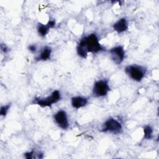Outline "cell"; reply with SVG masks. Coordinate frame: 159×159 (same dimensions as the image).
Listing matches in <instances>:
<instances>
[{
	"instance_id": "cell-4",
	"label": "cell",
	"mask_w": 159,
	"mask_h": 159,
	"mask_svg": "<svg viewBox=\"0 0 159 159\" xmlns=\"http://www.w3.org/2000/svg\"><path fill=\"white\" fill-rule=\"evenodd\" d=\"M100 131L104 133L109 132L113 134H119L122 131V125L118 120L109 117L103 123Z\"/></svg>"
},
{
	"instance_id": "cell-8",
	"label": "cell",
	"mask_w": 159,
	"mask_h": 159,
	"mask_svg": "<svg viewBox=\"0 0 159 159\" xmlns=\"http://www.w3.org/2000/svg\"><path fill=\"white\" fill-rule=\"evenodd\" d=\"M55 24L56 22L54 20H48L46 24L39 22L37 25V30L38 34L42 37H45L49 32L50 29L55 27Z\"/></svg>"
},
{
	"instance_id": "cell-6",
	"label": "cell",
	"mask_w": 159,
	"mask_h": 159,
	"mask_svg": "<svg viewBox=\"0 0 159 159\" xmlns=\"http://www.w3.org/2000/svg\"><path fill=\"white\" fill-rule=\"evenodd\" d=\"M109 53L111 59L116 65L121 64L125 59V52L124 47L122 45H117L111 48Z\"/></svg>"
},
{
	"instance_id": "cell-3",
	"label": "cell",
	"mask_w": 159,
	"mask_h": 159,
	"mask_svg": "<svg viewBox=\"0 0 159 159\" xmlns=\"http://www.w3.org/2000/svg\"><path fill=\"white\" fill-rule=\"evenodd\" d=\"M60 92L56 89L54 90L50 95L45 98H35L32 101L33 104H37L42 107H51L53 104L58 102L61 99Z\"/></svg>"
},
{
	"instance_id": "cell-2",
	"label": "cell",
	"mask_w": 159,
	"mask_h": 159,
	"mask_svg": "<svg viewBox=\"0 0 159 159\" xmlns=\"http://www.w3.org/2000/svg\"><path fill=\"white\" fill-rule=\"evenodd\" d=\"M126 75L132 80L140 82L145 77L147 73V68L143 66L133 64L127 65L124 68Z\"/></svg>"
},
{
	"instance_id": "cell-13",
	"label": "cell",
	"mask_w": 159,
	"mask_h": 159,
	"mask_svg": "<svg viewBox=\"0 0 159 159\" xmlns=\"http://www.w3.org/2000/svg\"><path fill=\"white\" fill-rule=\"evenodd\" d=\"M11 106V103H9L7 104L6 105H3L1 107V109H0V116L2 117H6V116L7 115L10 107Z\"/></svg>"
},
{
	"instance_id": "cell-16",
	"label": "cell",
	"mask_w": 159,
	"mask_h": 159,
	"mask_svg": "<svg viewBox=\"0 0 159 159\" xmlns=\"http://www.w3.org/2000/svg\"><path fill=\"white\" fill-rule=\"evenodd\" d=\"M1 50L2 52L6 53L7 52H8L9 51V48L8 47L5 45V44H3V43H1Z\"/></svg>"
},
{
	"instance_id": "cell-10",
	"label": "cell",
	"mask_w": 159,
	"mask_h": 159,
	"mask_svg": "<svg viewBox=\"0 0 159 159\" xmlns=\"http://www.w3.org/2000/svg\"><path fill=\"white\" fill-rule=\"evenodd\" d=\"M88 103V99L83 96H74L71 98V106L76 109L84 107Z\"/></svg>"
},
{
	"instance_id": "cell-7",
	"label": "cell",
	"mask_w": 159,
	"mask_h": 159,
	"mask_svg": "<svg viewBox=\"0 0 159 159\" xmlns=\"http://www.w3.org/2000/svg\"><path fill=\"white\" fill-rule=\"evenodd\" d=\"M53 119L57 125L63 130H66L70 126L67 114L64 110L58 111L54 114Z\"/></svg>"
},
{
	"instance_id": "cell-15",
	"label": "cell",
	"mask_w": 159,
	"mask_h": 159,
	"mask_svg": "<svg viewBox=\"0 0 159 159\" xmlns=\"http://www.w3.org/2000/svg\"><path fill=\"white\" fill-rule=\"evenodd\" d=\"M28 50L31 53H35L37 51V46L35 44H31L29 45L28 47Z\"/></svg>"
},
{
	"instance_id": "cell-14",
	"label": "cell",
	"mask_w": 159,
	"mask_h": 159,
	"mask_svg": "<svg viewBox=\"0 0 159 159\" xmlns=\"http://www.w3.org/2000/svg\"><path fill=\"white\" fill-rule=\"evenodd\" d=\"M35 153L34 150H31L30 152H27L24 153V157L27 159H32L34 158V155Z\"/></svg>"
},
{
	"instance_id": "cell-12",
	"label": "cell",
	"mask_w": 159,
	"mask_h": 159,
	"mask_svg": "<svg viewBox=\"0 0 159 159\" xmlns=\"http://www.w3.org/2000/svg\"><path fill=\"white\" fill-rule=\"evenodd\" d=\"M143 138L146 140H150L153 137V130L150 125H146L143 127Z\"/></svg>"
},
{
	"instance_id": "cell-5",
	"label": "cell",
	"mask_w": 159,
	"mask_h": 159,
	"mask_svg": "<svg viewBox=\"0 0 159 159\" xmlns=\"http://www.w3.org/2000/svg\"><path fill=\"white\" fill-rule=\"evenodd\" d=\"M111 88L109 84V81L106 79L99 80L94 82L92 93L95 98H101L106 96L109 92Z\"/></svg>"
},
{
	"instance_id": "cell-9",
	"label": "cell",
	"mask_w": 159,
	"mask_h": 159,
	"mask_svg": "<svg viewBox=\"0 0 159 159\" xmlns=\"http://www.w3.org/2000/svg\"><path fill=\"white\" fill-rule=\"evenodd\" d=\"M112 27L114 31L118 34H122L128 29V22L125 18L122 17L117 20L113 25Z\"/></svg>"
},
{
	"instance_id": "cell-11",
	"label": "cell",
	"mask_w": 159,
	"mask_h": 159,
	"mask_svg": "<svg viewBox=\"0 0 159 159\" xmlns=\"http://www.w3.org/2000/svg\"><path fill=\"white\" fill-rule=\"evenodd\" d=\"M52 52V49L50 47L45 46L42 48L39 54L35 57V61H47L50 59Z\"/></svg>"
},
{
	"instance_id": "cell-1",
	"label": "cell",
	"mask_w": 159,
	"mask_h": 159,
	"mask_svg": "<svg viewBox=\"0 0 159 159\" xmlns=\"http://www.w3.org/2000/svg\"><path fill=\"white\" fill-rule=\"evenodd\" d=\"M106 51L95 33H91L82 38L76 46V53L82 58H86L88 53H98Z\"/></svg>"
}]
</instances>
